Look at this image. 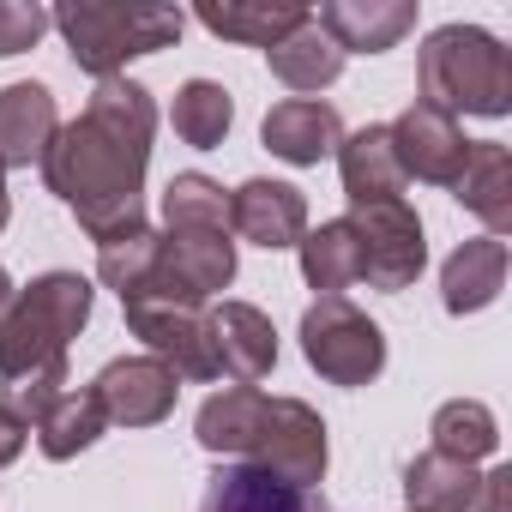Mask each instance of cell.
Returning a JSON list of instances; mask_svg holds the SVG:
<instances>
[{
    "label": "cell",
    "instance_id": "1",
    "mask_svg": "<svg viewBox=\"0 0 512 512\" xmlns=\"http://www.w3.org/2000/svg\"><path fill=\"white\" fill-rule=\"evenodd\" d=\"M151 139H157V103L139 79H103L85 115L49 139L43 181L97 247L145 229L139 193L151 169Z\"/></svg>",
    "mask_w": 512,
    "mask_h": 512
},
{
    "label": "cell",
    "instance_id": "2",
    "mask_svg": "<svg viewBox=\"0 0 512 512\" xmlns=\"http://www.w3.org/2000/svg\"><path fill=\"white\" fill-rule=\"evenodd\" d=\"M193 434L211 458H241L290 488L326 482V422L302 398H266L260 386H223L199 404Z\"/></svg>",
    "mask_w": 512,
    "mask_h": 512
},
{
    "label": "cell",
    "instance_id": "3",
    "mask_svg": "<svg viewBox=\"0 0 512 512\" xmlns=\"http://www.w3.org/2000/svg\"><path fill=\"white\" fill-rule=\"evenodd\" d=\"M416 79H422V103L446 109L452 121L458 115H482V121L512 115V55L482 25H440V31H428Z\"/></svg>",
    "mask_w": 512,
    "mask_h": 512
},
{
    "label": "cell",
    "instance_id": "4",
    "mask_svg": "<svg viewBox=\"0 0 512 512\" xmlns=\"http://www.w3.org/2000/svg\"><path fill=\"white\" fill-rule=\"evenodd\" d=\"M91 320V284L79 272H43L0 308V380H25L49 362H67V344Z\"/></svg>",
    "mask_w": 512,
    "mask_h": 512
},
{
    "label": "cell",
    "instance_id": "5",
    "mask_svg": "<svg viewBox=\"0 0 512 512\" xmlns=\"http://www.w3.org/2000/svg\"><path fill=\"white\" fill-rule=\"evenodd\" d=\"M49 25L67 37L73 61L103 85V79H121L127 61L169 49L187 31V13L181 7H121V0H67V7L49 13Z\"/></svg>",
    "mask_w": 512,
    "mask_h": 512
},
{
    "label": "cell",
    "instance_id": "6",
    "mask_svg": "<svg viewBox=\"0 0 512 512\" xmlns=\"http://www.w3.org/2000/svg\"><path fill=\"white\" fill-rule=\"evenodd\" d=\"M302 356L332 386H368L386 368V332L344 296H320L302 314Z\"/></svg>",
    "mask_w": 512,
    "mask_h": 512
},
{
    "label": "cell",
    "instance_id": "7",
    "mask_svg": "<svg viewBox=\"0 0 512 512\" xmlns=\"http://www.w3.org/2000/svg\"><path fill=\"white\" fill-rule=\"evenodd\" d=\"M356 229V247H362V278L386 296L410 290L428 266V241H422V217L404 205V199H380V205H350L344 217Z\"/></svg>",
    "mask_w": 512,
    "mask_h": 512
},
{
    "label": "cell",
    "instance_id": "8",
    "mask_svg": "<svg viewBox=\"0 0 512 512\" xmlns=\"http://www.w3.org/2000/svg\"><path fill=\"white\" fill-rule=\"evenodd\" d=\"M133 338L145 344V356H157L175 380H217V356H211V332H205V308L181 302V296H151V302H121Z\"/></svg>",
    "mask_w": 512,
    "mask_h": 512
},
{
    "label": "cell",
    "instance_id": "9",
    "mask_svg": "<svg viewBox=\"0 0 512 512\" xmlns=\"http://www.w3.org/2000/svg\"><path fill=\"white\" fill-rule=\"evenodd\" d=\"M109 428H157L175 398H181V380L157 362V356H115L97 380H91Z\"/></svg>",
    "mask_w": 512,
    "mask_h": 512
},
{
    "label": "cell",
    "instance_id": "10",
    "mask_svg": "<svg viewBox=\"0 0 512 512\" xmlns=\"http://www.w3.org/2000/svg\"><path fill=\"white\" fill-rule=\"evenodd\" d=\"M386 133H392V151H398L404 181H410V175H416V181H434V187H452V181H458L470 139H464V127H458L446 109H434V103L416 97Z\"/></svg>",
    "mask_w": 512,
    "mask_h": 512
},
{
    "label": "cell",
    "instance_id": "11",
    "mask_svg": "<svg viewBox=\"0 0 512 512\" xmlns=\"http://www.w3.org/2000/svg\"><path fill=\"white\" fill-rule=\"evenodd\" d=\"M229 229L241 241H253V247H266V253L296 247L308 235V199L290 181H266V175L260 181H241L229 193Z\"/></svg>",
    "mask_w": 512,
    "mask_h": 512
},
{
    "label": "cell",
    "instance_id": "12",
    "mask_svg": "<svg viewBox=\"0 0 512 512\" xmlns=\"http://www.w3.org/2000/svg\"><path fill=\"white\" fill-rule=\"evenodd\" d=\"M205 332H211L217 380L229 374V380L253 386V380H266V374L278 368V332H272V320L253 308V302H223V308H211V314H205Z\"/></svg>",
    "mask_w": 512,
    "mask_h": 512
},
{
    "label": "cell",
    "instance_id": "13",
    "mask_svg": "<svg viewBox=\"0 0 512 512\" xmlns=\"http://www.w3.org/2000/svg\"><path fill=\"white\" fill-rule=\"evenodd\" d=\"M260 139H266L272 157H284V163H296V169H314V163L338 157V145H344V115H338L332 103H320V97H284V103L266 109Z\"/></svg>",
    "mask_w": 512,
    "mask_h": 512
},
{
    "label": "cell",
    "instance_id": "14",
    "mask_svg": "<svg viewBox=\"0 0 512 512\" xmlns=\"http://www.w3.org/2000/svg\"><path fill=\"white\" fill-rule=\"evenodd\" d=\"M314 25L338 43V55H386L404 43V31H416V0H332Z\"/></svg>",
    "mask_w": 512,
    "mask_h": 512
},
{
    "label": "cell",
    "instance_id": "15",
    "mask_svg": "<svg viewBox=\"0 0 512 512\" xmlns=\"http://www.w3.org/2000/svg\"><path fill=\"white\" fill-rule=\"evenodd\" d=\"M55 133H61V115H55L49 85L19 79V85L0 91V169H31V163H43V151H49Z\"/></svg>",
    "mask_w": 512,
    "mask_h": 512
},
{
    "label": "cell",
    "instance_id": "16",
    "mask_svg": "<svg viewBox=\"0 0 512 512\" xmlns=\"http://www.w3.org/2000/svg\"><path fill=\"white\" fill-rule=\"evenodd\" d=\"M500 290H506V241L500 235H476L446 253V266H440L446 314H482L488 302H500Z\"/></svg>",
    "mask_w": 512,
    "mask_h": 512
},
{
    "label": "cell",
    "instance_id": "17",
    "mask_svg": "<svg viewBox=\"0 0 512 512\" xmlns=\"http://www.w3.org/2000/svg\"><path fill=\"white\" fill-rule=\"evenodd\" d=\"M163 260H169V278L193 302H211L217 290L235 284V241H229V229H169L163 235Z\"/></svg>",
    "mask_w": 512,
    "mask_h": 512
},
{
    "label": "cell",
    "instance_id": "18",
    "mask_svg": "<svg viewBox=\"0 0 512 512\" xmlns=\"http://www.w3.org/2000/svg\"><path fill=\"white\" fill-rule=\"evenodd\" d=\"M452 199L488 223V235L512 229V151L500 139H470L464 169L452 181Z\"/></svg>",
    "mask_w": 512,
    "mask_h": 512
},
{
    "label": "cell",
    "instance_id": "19",
    "mask_svg": "<svg viewBox=\"0 0 512 512\" xmlns=\"http://www.w3.org/2000/svg\"><path fill=\"white\" fill-rule=\"evenodd\" d=\"M193 19H199L211 37H223V43L278 49V43L296 37L314 13H308V7H272V0H199Z\"/></svg>",
    "mask_w": 512,
    "mask_h": 512
},
{
    "label": "cell",
    "instance_id": "20",
    "mask_svg": "<svg viewBox=\"0 0 512 512\" xmlns=\"http://www.w3.org/2000/svg\"><path fill=\"white\" fill-rule=\"evenodd\" d=\"M199 512H320V500H314V488H290L253 464H229L211 476Z\"/></svg>",
    "mask_w": 512,
    "mask_h": 512
},
{
    "label": "cell",
    "instance_id": "21",
    "mask_svg": "<svg viewBox=\"0 0 512 512\" xmlns=\"http://www.w3.org/2000/svg\"><path fill=\"white\" fill-rule=\"evenodd\" d=\"M338 175H344L350 205L404 199V169H398V151H392V133H386V127L350 133V139L338 145Z\"/></svg>",
    "mask_w": 512,
    "mask_h": 512
},
{
    "label": "cell",
    "instance_id": "22",
    "mask_svg": "<svg viewBox=\"0 0 512 512\" xmlns=\"http://www.w3.org/2000/svg\"><path fill=\"white\" fill-rule=\"evenodd\" d=\"M476 488H482V470L464 464V458H446L434 446L404 464V500H410V512H476Z\"/></svg>",
    "mask_w": 512,
    "mask_h": 512
},
{
    "label": "cell",
    "instance_id": "23",
    "mask_svg": "<svg viewBox=\"0 0 512 512\" xmlns=\"http://www.w3.org/2000/svg\"><path fill=\"white\" fill-rule=\"evenodd\" d=\"M266 67H272V79H284L290 91L314 97V91H326V85L344 73V55H338V43L308 19L296 37H284L278 49H266Z\"/></svg>",
    "mask_w": 512,
    "mask_h": 512
},
{
    "label": "cell",
    "instance_id": "24",
    "mask_svg": "<svg viewBox=\"0 0 512 512\" xmlns=\"http://www.w3.org/2000/svg\"><path fill=\"white\" fill-rule=\"evenodd\" d=\"M103 428H109V416H103L97 392H91V386H67V392H61V404H55L31 434H37L43 458L67 464V458H79L85 446H97V440H103Z\"/></svg>",
    "mask_w": 512,
    "mask_h": 512
},
{
    "label": "cell",
    "instance_id": "25",
    "mask_svg": "<svg viewBox=\"0 0 512 512\" xmlns=\"http://www.w3.org/2000/svg\"><path fill=\"white\" fill-rule=\"evenodd\" d=\"M296 253H302V278H308L320 296H338V290H350V284L362 278V247H356V229H350L344 217L308 229V235L296 241Z\"/></svg>",
    "mask_w": 512,
    "mask_h": 512
},
{
    "label": "cell",
    "instance_id": "26",
    "mask_svg": "<svg viewBox=\"0 0 512 512\" xmlns=\"http://www.w3.org/2000/svg\"><path fill=\"white\" fill-rule=\"evenodd\" d=\"M428 434H434V452L464 458V464H482V458H494V446H500V422H494V410H488L482 398H452V404H440L434 422H428Z\"/></svg>",
    "mask_w": 512,
    "mask_h": 512
},
{
    "label": "cell",
    "instance_id": "27",
    "mask_svg": "<svg viewBox=\"0 0 512 512\" xmlns=\"http://www.w3.org/2000/svg\"><path fill=\"white\" fill-rule=\"evenodd\" d=\"M169 121H175V133H181L193 151H217L223 133H229V121H235V103H229V91H223L217 79H187V85L175 91Z\"/></svg>",
    "mask_w": 512,
    "mask_h": 512
},
{
    "label": "cell",
    "instance_id": "28",
    "mask_svg": "<svg viewBox=\"0 0 512 512\" xmlns=\"http://www.w3.org/2000/svg\"><path fill=\"white\" fill-rule=\"evenodd\" d=\"M163 223L169 229H229V193L211 175L187 169L163 187Z\"/></svg>",
    "mask_w": 512,
    "mask_h": 512
},
{
    "label": "cell",
    "instance_id": "29",
    "mask_svg": "<svg viewBox=\"0 0 512 512\" xmlns=\"http://www.w3.org/2000/svg\"><path fill=\"white\" fill-rule=\"evenodd\" d=\"M61 392H67V362H49V368H37V374H25V380H7V404L25 428H37L55 404H61Z\"/></svg>",
    "mask_w": 512,
    "mask_h": 512
},
{
    "label": "cell",
    "instance_id": "30",
    "mask_svg": "<svg viewBox=\"0 0 512 512\" xmlns=\"http://www.w3.org/2000/svg\"><path fill=\"white\" fill-rule=\"evenodd\" d=\"M49 31V13L43 7H25V0H0V61H13L25 49H37Z\"/></svg>",
    "mask_w": 512,
    "mask_h": 512
},
{
    "label": "cell",
    "instance_id": "31",
    "mask_svg": "<svg viewBox=\"0 0 512 512\" xmlns=\"http://www.w3.org/2000/svg\"><path fill=\"white\" fill-rule=\"evenodd\" d=\"M506 500H512V470L494 464V470L482 476V488H476V512H506Z\"/></svg>",
    "mask_w": 512,
    "mask_h": 512
},
{
    "label": "cell",
    "instance_id": "32",
    "mask_svg": "<svg viewBox=\"0 0 512 512\" xmlns=\"http://www.w3.org/2000/svg\"><path fill=\"white\" fill-rule=\"evenodd\" d=\"M25 440H31V428H25V422L7 410V404H0V470H7V464L25 452Z\"/></svg>",
    "mask_w": 512,
    "mask_h": 512
},
{
    "label": "cell",
    "instance_id": "33",
    "mask_svg": "<svg viewBox=\"0 0 512 512\" xmlns=\"http://www.w3.org/2000/svg\"><path fill=\"white\" fill-rule=\"evenodd\" d=\"M7 217H13V199H7V169H0V229H7Z\"/></svg>",
    "mask_w": 512,
    "mask_h": 512
},
{
    "label": "cell",
    "instance_id": "34",
    "mask_svg": "<svg viewBox=\"0 0 512 512\" xmlns=\"http://www.w3.org/2000/svg\"><path fill=\"white\" fill-rule=\"evenodd\" d=\"M13 302V278H7V266H0V308Z\"/></svg>",
    "mask_w": 512,
    "mask_h": 512
}]
</instances>
